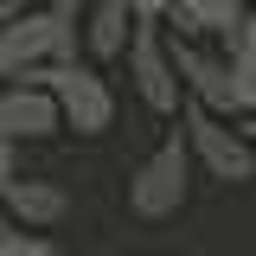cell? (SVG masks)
<instances>
[{
    "label": "cell",
    "instance_id": "12",
    "mask_svg": "<svg viewBox=\"0 0 256 256\" xmlns=\"http://www.w3.org/2000/svg\"><path fill=\"white\" fill-rule=\"evenodd\" d=\"M6 180H20V148H13V141H0V186H6Z\"/></svg>",
    "mask_w": 256,
    "mask_h": 256
},
{
    "label": "cell",
    "instance_id": "13",
    "mask_svg": "<svg viewBox=\"0 0 256 256\" xmlns=\"http://www.w3.org/2000/svg\"><path fill=\"white\" fill-rule=\"evenodd\" d=\"M237 134H244V141L256 148V116H244V122H237Z\"/></svg>",
    "mask_w": 256,
    "mask_h": 256
},
{
    "label": "cell",
    "instance_id": "11",
    "mask_svg": "<svg viewBox=\"0 0 256 256\" xmlns=\"http://www.w3.org/2000/svg\"><path fill=\"white\" fill-rule=\"evenodd\" d=\"M128 6H134V20H141V26H160V20L173 13V0H128Z\"/></svg>",
    "mask_w": 256,
    "mask_h": 256
},
{
    "label": "cell",
    "instance_id": "10",
    "mask_svg": "<svg viewBox=\"0 0 256 256\" xmlns=\"http://www.w3.org/2000/svg\"><path fill=\"white\" fill-rule=\"evenodd\" d=\"M0 256H58V244L38 237V230H6L0 237Z\"/></svg>",
    "mask_w": 256,
    "mask_h": 256
},
{
    "label": "cell",
    "instance_id": "2",
    "mask_svg": "<svg viewBox=\"0 0 256 256\" xmlns=\"http://www.w3.org/2000/svg\"><path fill=\"white\" fill-rule=\"evenodd\" d=\"M20 84L45 90L58 102L64 128H77V134H102V128L116 122V96H109V84L96 77L90 64H45V70H26Z\"/></svg>",
    "mask_w": 256,
    "mask_h": 256
},
{
    "label": "cell",
    "instance_id": "9",
    "mask_svg": "<svg viewBox=\"0 0 256 256\" xmlns=\"http://www.w3.org/2000/svg\"><path fill=\"white\" fill-rule=\"evenodd\" d=\"M224 64H230L237 109H244V116H256V20H250V13L224 32ZM244 116H237V122H244Z\"/></svg>",
    "mask_w": 256,
    "mask_h": 256
},
{
    "label": "cell",
    "instance_id": "1",
    "mask_svg": "<svg viewBox=\"0 0 256 256\" xmlns=\"http://www.w3.org/2000/svg\"><path fill=\"white\" fill-rule=\"evenodd\" d=\"M186 186H192V148H186V128H173L154 154L128 173V212L134 218H173L186 205Z\"/></svg>",
    "mask_w": 256,
    "mask_h": 256
},
{
    "label": "cell",
    "instance_id": "3",
    "mask_svg": "<svg viewBox=\"0 0 256 256\" xmlns=\"http://www.w3.org/2000/svg\"><path fill=\"white\" fill-rule=\"evenodd\" d=\"M180 128H186L192 160H198L212 180H224V186H244V180H256V148L237 134V122L212 116L205 102H186V109H180Z\"/></svg>",
    "mask_w": 256,
    "mask_h": 256
},
{
    "label": "cell",
    "instance_id": "14",
    "mask_svg": "<svg viewBox=\"0 0 256 256\" xmlns=\"http://www.w3.org/2000/svg\"><path fill=\"white\" fill-rule=\"evenodd\" d=\"M6 230H13V218H6V212H0V237H6Z\"/></svg>",
    "mask_w": 256,
    "mask_h": 256
},
{
    "label": "cell",
    "instance_id": "17",
    "mask_svg": "<svg viewBox=\"0 0 256 256\" xmlns=\"http://www.w3.org/2000/svg\"><path fill=\"white\" fill-rule=\"evenodd\" d=\"M38 6H45V0H38Z\"/></svg>",
    "mask_w": 256,
    "mask_h": 256
},
{
    "label": "cell",
    "instance_id": "15",
    "mask_svg": "<svg viewBox=\"0 0 256 256\" xmlns=\"http://www.w3.org/2000/svg\"><path fill=\"white\" fill-rule=\"evenodd\" d=\"M244 13H250V20H256V0H244Z\"/></svg>",
    "mask_w": 256,
    "mask_h": 256
},
{
    "label": "cell",
    "instance_id": "7",
    "mask_svg": "<svg viewBox=\"0 0 256 256\" xmlns=\"http://www.w3.org/2000/svg\"><path fill=\"white\" fill-rule=\"evenodd\" d=\"M134 6L128 0H96L90 13H84V45H90V58L96 64H109V58H128V38H134Z\"/></svg>",
    "mask_w": 256,
    "mask_h": 256
},
{
    "label": "cell",
    "instance_id": "5",
    "mask_svg": "<svg viewBox=\"0 0 256 256\" xmlns=\"http://www.w3.org/2000/svg\"><path fill=\"white\" fill-rule=\"evenodd\" d=\"M64 116H58V102L45 90H32V84H6L0 90V141H45V134H58Z\"/></svg>",
    "mask_w": 256,
    "mask_h": 256
},
{
    "label": "cell",
    "instance_id": "4",
    "mask_svg": "<svg viewBox=\"0 0 256 256\" xmlns=\"http://www.w3.org/2000/svg\"><path fill=\"white\" fill-rule=\"evenodd\" d=\"M128 77H134V96L154 116H180V70H173V52H166L160 26H134V38H128Z\"/></svg>",
    "mask_w": 256,
    "mask_h": 256
},
{
    "label": "cell",
    "instance_id": "16",
    "mask_svg": "<svg viewBox=\"0 0 256 256\" xmlns=\"http://www.w3.org/2000/svg\"><path fill=\"white\" fill-rule=\"evenodd\" d=\"M0 90H6V70H0Z\"/></svg>",
    "mask_w": 256,
    "mask_h": 256
},
{
    "label": "cell",
    "instance_id": "8",
    "mask_svg": "<svg viewBox=\"0 0 256 256\" xmlns=\"http://www.w3.org/2000/svg\"><path fill=\"white\" fill-rule=\"evenodd\" d=\"M166 20H173V38H192V45L198 38H218L224 45V32L244 20V0H173Z\"/></svg>",
    "mask_w": 256,
    "mask_h": 256
},
{
    "label": "cell",
    "instance_id": "6",
    "mask_svg": "<svg viewBox=\"0 0 256 256\" xmlns=\"http://www.w3.org/2000/svg\"><path fill=\"white\" fill-rule=\"evenodd\" d=\"M0 212L13 224H26V230H52V224L70 212V198H64V186H52V180H6V186H0Z\"/></svg>",
    "mask_w": 256,
    "mask_h": 256
}]
</instances>
